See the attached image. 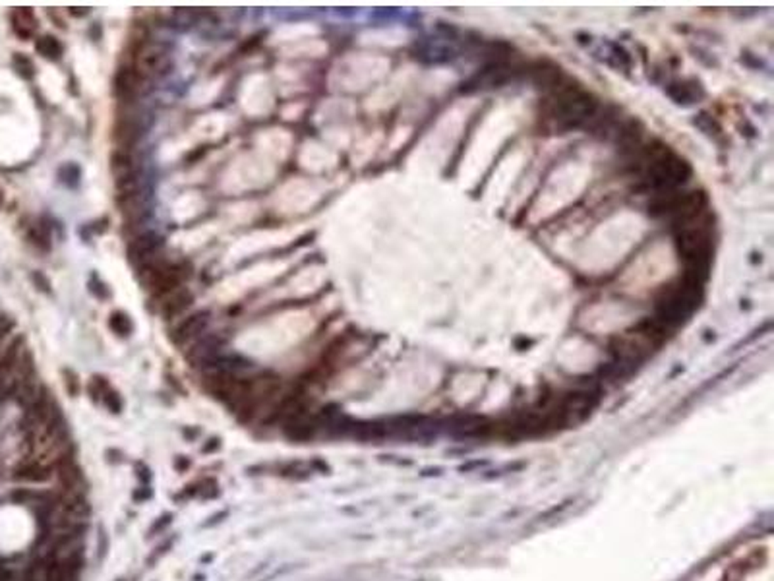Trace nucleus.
<instances>
[{
    "label": "nucleus",
    "instance_id": "obj_1",
    "mask_svg": "<svg viewBox=\"0 0 774 581\" xmlns=\"http://www.w3.org/2000/svg\"><path fill=\"white\" fill-rule=\"evenodd\" d=\"M641 165L645 171L646 184L658 194L675 192L691 177V167L685 159L675 155L666 145L645 148L639 153Z\"/></svg>",
    "mask_w": 774,
    "mask_h": 581
},
{
    "label": "nucleus",
    "instance_id": "obj_2",
    "mask_svg": "<svg viewBox=\"0 0 774 581\" xmlns=\"http://www.w3.org/2000/svg\"><path fill=\"white\" fill-rule=\"evenodd\" d=\"M702 301V283L683 275L678 285L666 289L656 302V320L660 328H675L693 314Z\"/></svg>",
    "mask_w": 774,
    "mask_h": 581
},
{
    "label": "nucleus",
    "instance_id": "obj_3",
    "mask_svg": "<svg viewBox=\"0 0 774 581\" xmlns=\"http://www.w3.org/2000/svg\"><path fill=\"white\" fill-rule=\"evenodd\" d=\"M598 101L579 86H558L554 89L552 116L566 128H577L595 121Z\"/></svg>",
    "mask_w": 774,
    "mask_h": 581
},
{
    "label": "nucleus",
    "instance_id": "obj_4",
    "mask_svg": "<svg viewBox=\"0 0 774 581\" xmlns=\"http://www.w3.org/2000/svg\"><path fill=\"white\" fill-rule=\"evenodd\" d=\"M169 66H171V55L165 49V45L147 43L142 49H138L134 70L144 79L163 76L169 70Z\"/></svg>",
    "mask_w": 774,
    "mask_h": 581
},
{
    "label": "nucleus",
    "instance_id": "obj_5",
    "mask_svg": "<svg viewBox=\"0 0 774 581\" xmlns=\"http://www.w3.org/2000/svg\"><path fill=\"white\" fill-rule=\"evenodd\" d=\"M163 246V238L155 233H142L130 240L128 244V260L138 267L144 266L145 262L155 258L159 254V248Z\"/></svg>",
    "mask_w": 774,
    "mask_h": 581
},
{
    "label": "nucleus",
    "instance_id": "obj_6",
    "mask_svg": "<svg viewBox=\"0 0 774 581\" xmlns=\"http://www.w3.org/2000/svg\"><path fill=\"white\" fill-rule=\"evenodd\" d=\"M145 82L134 68H120L115 76V92L120 99L134 101L147 89Z\"/></svg>",
    "mask_w": 774,
    "mask_h": 581
},
{
    "label": "nucleus",
    "instance_id": "obj_7",
    "mask_svg": "<svg viewBox=\"0 0 774 581\" xmlns=\"http://www.w3.org/2000/svg\"><path fill=\"white\" fill-rule=\"evenodd\" d=\"M281 424H283V434L293 442H308L310 438H314L315 431H318L315 419L308 415V411L296 416H291Z\"/></svg>",
    "mask_w": 774,
    "mask_h": 581
},
{
    "label": "nucleus",
    "instance_id": "obj_8",
    "mask_svg": "<svg viewBox=\"0 0 774 581\" xmlns=\"http://www.w3.org/2000/svg\"><path fill=\"white\" fill-rule=\"evenodd\" d=\"M209 318H211V312H209V310H200V312H196V314L188 316L186 320H182L179 328L174 330V333H172V341H174L176 345H182V343H186V341H190V339L198 338L201 331L206 330Z\"/></svg>",
    "mask_w": 774,
    "mask_h": 581
},
{
    "label": "nucleus",
    "instance_id": "obj_9",
    "mask_svg": "<svg viewBox=\"0 0 774 581\" xmlns=\"http://www.w3.org/2000/svg\"><path fill=\"white\" fill-rule=\"evenodd\" d=\"M223 339L217 338V336H211V338L200 339L198 343L194 345L192 351L188 353V360L192 366H206L221 355Z\"/></svg>",
    "mask_w": 774,
    "mask_h": 581
},
{
    "label": "nucleus",
    "instance_id": "obj_10",
    "mask_svg": "<svg viewBox=\"0 0 774 581\" xmlns=\"http://www.w3.org/2000/svg\"><path fill=\"white\" fill-rule=\"evenodd\" d=\"M192 302L194 294L186 287H176L171 293H167V297L163 299V309L161 310H163V316H165L167 320H171V318H176L184 310L190 309Z\"/></svg>",
    "mask_w": 774,
    "mask_h": 581
},
{
    "label": "nucleus",
    "instance_id": "obj_11",
    "mask_svg": "<svg viewBox=\"0 0 774 581\" xmlns=\"http://www.w3.org/2000/svg\"><path fill=\"white\" fill-rule=\"evenodd\" d=\"M668 95L675 101V103H683V105H689L693 103L699 97H702V87L699 82L695 79H683V82H674L672 86L668 87Z\"/></svg>",
    "mask_w": 774,
    "mask_h": 581
},
{
    "label": "nucleus",
    "instance_id": "obj_12",
    "mask_svg": "<svg viewBox=\"0 0 774 581\" xmlns=\"http://www.w3.org/2000/svg\"><path fill=\"white\" fill-rule=\"evenodd\" d=\"M52 477V469H50L47 463L43 461H29V463H23L18 471H16L14 479L16 481L23 482H47Z\"/></svg>",
    "mask_w": 774,
    "mask_h": 581
},
{
    "label": "nucleus",
    "instance_id": "obj_13",
    "mask_svg": "<svg viewBox=\"0 0 774 581\" xmlns=\"http://www.w3.org/2000/svg\"><path fill=\"white\" fill-rule=\"evenodd\" d=\"M14 29L16 33H20L22 37H29L33 31H35V18L31 14V10H16L14 12Z\"/></svg>",
    "mask_w": 774,
    "mask_h": 581
},
{
    "label": "nucleus",
    "instance_id": "obj_14",
    "mask_svg": "<svg viewBox=\"0 0 774 581\" xmlns=\"http://www.w3.org/2000/svg\"><path fill=\"white\" fill-rule=\"evenodd\" d=\"M35 47L45 58H50V60H57V58H60V55H62V45L58 43L57 39L50 35L41 37V39L37 41Z\"/></svg>",
    "mask_w": 774,
    "mask_h": 581
},
{
    "label": "nucleus",
    "instance_id": "obj_15",
    "mask_svg": "<svg viewBox=\"0 0 774 581\" xmlns=\"http://www.w3.org/2000/svg\"><path fill=\"white\" fill-rule=\"evenodd\" d=\"M111 328L116 333H120V336H128L130 331H132V320L126 314H122V312H115V314L111 316Z\"/></svg>",
    "mask_w": 774,
    "mask_h": 581
},
{
    "label": "nucleus",
    "instance_id": "obj_16",
    "mask_svg": "<svg viewBox=\"0 0 774 581\" xmlns=\"http://www.w3.org/2000/svg\"><path fill=\"white\" fill-rule=\"evenodd\" d=\"M196 20H198V14L194 10H176L174 12V22H176V26H182V28L192 26V23H196Z\"/></svg>",
    "mask_w": 774,
    "mask_h": 581
},
{
    "label": "nucleus",
    "instance_id": "obj_17",
    "mask_svg": "<svg viewBox=\"0 0 774 581\" xmlns=\"http://www.w3.org/2000/svg\"><path fill=\"white\" fill-rule=\"evenodd\" d=\"M103 403H105V407H107L111 413H120V397H118V394L116 392H113V389H107L105 394H103Z\"/></svg>",
    "mask_w": 774,
    "mask_h": 581
},
{
    "label": "nucleus",
    "instance_id": "obj_18",
    "mask_svg": "<svg viewBox=\"0 0 774 581\" xmlns=\"http://www.w3.org/2000/svg\"><path fill=\"white\" fill-rule=\"evenodd\" d=\"M12 330H14V320L8 314H0V339L6 338Z\"/></svg>",
    "mask_w": 774,
    "mask_h": 581
},
{
    "label": "nucleus",
    "instance_id": "obj_19",
    "mask_svg": "<svg viewBox=\"0 0 774 581\" xmlns=\"http://www.w3.org/2000/svg\"><path fill=\"white\" fill-rule=\"evenodd\" d=\"M283 475H285V477H291V479H306V477H308V471H306L304 467L288 465Z\"/></svg>",
    "mask_w": 774,
    "mask_h": 581
}]
</instances>
